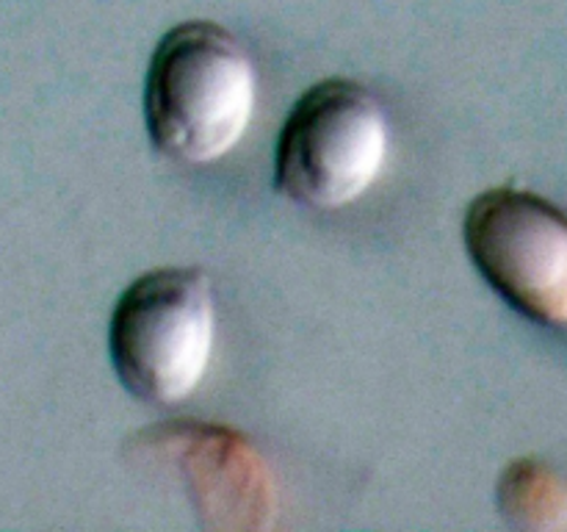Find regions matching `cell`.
<instances>
[{
    "label": "cell",
    "mask_w": 567,
    "mask_h": 532,
    "mask_svg": "<svg viewBox=\"0 0 567 532\" xmlns=\"http://www.w3.org/2000/svg\"><path fill=\"white\" fill-rule=\"evenodd\" d=\"M388 120L358 81L327 78L291 105L275 144V188L302 208L352 205L380 177Z\"/></svg>",
    "instance_id": "obj_3"
},
{
    "label": "cell",
    "mask_w": 567,
    "mask_h": 532,
    "mask_svg": "<svg viewBox=\"0 0 567 532\" xmlns=\"http://www.w3.org/2000/svg\"><path fill=\"white\" fill-rule=\"evenodd\" d=\"M133 449L172 463L194 508L205 515L203 526L266 530L275 524V480L258 449L238 432L181 421L142 432Z\"/></svg>",
    "instance_id": "obj_5"
},
{
    "label": "cell",
    "mask_w": 567,
    "mask_h": 532,
    "mask_svg": "<svg viewBox=\"0 0 567 532\" xmlns=\"http://www.w3.org/2000/svg\"><path fill=\"white\" fill-rule=\"evenodd\" d=\"M496 499L504 519L520 530L567 526V488L543 460L524 458L509 463L498 477Z\"/></svg>",
    "instance_id": "obj_6"
},
{
    "label": "cell",
    "mask_w": 567,
    "mask_h": 532,
    "mask_svg": "<svg viewBox=\"0 0 567 532\" xmlns=\"http://www.w3.org/2000/svg\"><path fill=\"white\" fill-rule=\"evenodd\" d=\"M463 242L482 280L526 319L567 327V216L526 188L471 200Z\"/></svg>",
    "instance_id": "obj_4"
},
{
    "label": "cell",
    "mask_w": 567,
    "mask_h": 532,
    "mask_svg": "<svg viewBox=\"0 0 567 532\" xmlns=\"http://www.w3.org/2000/svg\"><path fill=\"white\" fill-rule=\"evenodd\" d=\"M214 344V286L194 266L144 272L111 310V366L122 388L147 405L169 408L192 397L208 375Z\"/></svg>",
    "instance_id": "obj_2"
},
{
    "label": "cell",
    "mask_w": 567,
    "mask_h": 532,
    "mask_svg": "<svg viewBox=\"0 0 567 532\" xmlns=\"http://www.w3.org/2000/svg\"><path fill=\"white\" fill-rule=\"evenodd\" d=\"M255 103V64L225 25L188 20L158 39L144 75V125L161 155L181 164L225 158Z\"/></svg>",
    "instance_id": "obj_1"
}]
</instances>
